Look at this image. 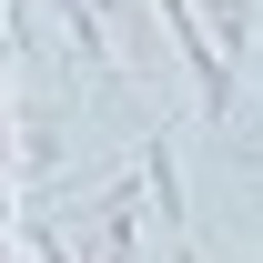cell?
<instances>
[{
	"instance_id": "cell-1",
	"label": "cell",
	"mask_w": 263,
	"mask_h": 263,
	"mask_svg": "<svg viewBox=\"0 0 263 263\" xmlns=\"http://www.w3.org/2000/svg\"><path fill=\"white\" fill-rule=\"evenodd\" d=\"M172 263H193V253H172Z\"/></svg>"
}]
</instances>
